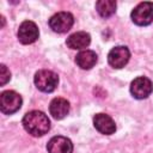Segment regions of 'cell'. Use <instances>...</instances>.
Wrapping results in <instances>:
<instances>
[{
    "instance_id": "2",
    "label": "cell",
    "mask_w": 153,
    "mask_h": 153,
    "mask_svg": "<svg viewBox=\"0 0 153 153\" xmlns=\"http://www.w3.org/2000/svg\"><path fill=\"white\" fill-rule=\"evenodd\" d=\"M33 82L36 87L42 92H53L59 84V76L55 72L49 69H41L33 76Z\"/></svg>"
},
{
    "instance_id": "5",
    "label": "cell",
    "mask_w": 153,
    "mask_h": 153,
    "mask_svg": "<svg viewBox=\"0 0 153 153\" xmlns=\"http://www.w3.org/2000/svg\"><path fill=\"white\" fill-rule=\"evenodd\" d=\"M74 24V17L69 12H57L49 19V26L57 33H65Z\"/></svg>"
},
{
    "instance_id": "12",
    "label": "cell",
    "mask_w": 153,
    "mask_h": 153,
    "mask_svg": "<svg viewBox=\"0 0 153 153\" xmlns=\"http://www.w3.org/2000/svg\"><path fill=\"white\" fill-rule=\"evenodd\" d=\"M69 103L65 98H54L49 105V112L55 120H62L69 112Z\"/></svg>"
},
{
    "instance_id": "6",
    "label": "cell",
    "mask_w": 153,
    "mask_h": 153,
    "mask_svg": "<svg viewBox=\"0 0 153 153\" xmlns=\"http://www.w3.org/2000/svg\"><path fill=\"white\" fill-rule=\"evenodd\" d=\"M153 91L152 81L146 76H137L130 84V93L136 99L147 98Z\"/></svg>"
},
{
    "instance_id": "8",
    "label": "cell",
    "mask_w": 153,
    "mask_h": 153,
    "mask_svg": "<svg viewBox=\"0 0 153 153\" xmlns=\"http://www.w3.org/2000/svg\"><path fill=\"white\" fill-rule=\"evenodd\" d=\"M18 39L20 43L23 44H31L33 43L38 36H39V31L37 25L31 22V20H25L19 25L18 29Z\"/></svg>"
},
{
    "instance_id": "10",
    "label": "cell",
    "mask_w": 153,
    "mask_h": 153,
    "mask_svg": "<svg viewBox=\"0 0 153 153\" xmlns=\"http://www.w3.org/2000/svg\"><path fill=\"white\" fill-rule=\"evenodd\" d=\"M93 126L94 128L104 134V135H111L116 131V124L114 122V120L106 115V114H97L93 117Z\"/></svg>"
},
{
    "instance_id": "4",
    "label": "cell",
    "mask_w": 153,
    "mask_h": 153,
    "mask_svg": "<svg viewBox=\"0 0 153 153\" xmlns=\"http://www.w3.org/2000/svg\"><path fill=\"white\" fill-rule=\"evenodd\" d=\"M131 20L140 26L149 25L153 22V2L143 1L140 2L133 11H131Z\"/></svg>"
},
{
    "instance_id": "9",
    "label": "cell",
    "mask_w": 153,
    "mask_h": 153,
    "mask_svg": "<svg viewBox=\"0 0 153 153\" xmlns=\"http://www.w3.org/2000/svg\"><path fill=\"white\" fill-rule=\"evenodd\" d=\"M47 149L49 153H72L73 143L66 136H54L49 140L47 145Z\"/></svg>"
},
{
    "instance_id": "7",
    "label": "cell",
    "mask_w": 153,
    "mask_h": 153,
    "mask_svg": "<svg viewBox=\"0 0 153 153\" xmlns=\"http://www.w3.org/2000/svg\"><path fill=\"white\" fill-rule=\"evenodd\" d=\"M130 57V51L127 47L124 45H117L115 48H112L109 54H108V62L111 67L120 69L123 68Z\"/></svg>"
},
{
    "instance_id": "13",
    "label": "cell",
    "mask_w": 153,
    "mask_h": 153,
    "mask_svg": "<svg viewBox=\"0 0 153 153\" xmlns=\"http://www.w3.org/2000/svg\"><path fill=\"white\" fill-rule=\"evenodd\" d=\"M75 63L81 69H91L97 63V54L93 50H81L75 56Z\"/></svg>"
},
{
    "instance_id": "14",
    "label": "cell",
    "mask_w": 153,
    "mask_h": 153,
    "mask_svg": "<svg viewBox=\"0 0 153 153\" xmlns=\"http://www.w3.org/2000/svg\"><path fill=\"white\" fill-rule=\"evenodd\" d=\"M96 10L100 17L109 18L116 11V1H114V0H99L96 2Z\"/></svg>"
},
{
    "instance_id": "1",
    "label": "cell",
    "mask_w": 153,
    "mask_h": 153,
    "mask_svg": "<svg viewBox=\"0 0 153 153\" xmlns=\"http://www.w3.org/2000/svg\"><path fill=\"white\" fill-rule=\"evenodd\" d=\"M23 127L32 136H42L49 131L50 121L44 112L38 110H32L24 115Z\"/></svg>"
},
{
    "instance_id": "15",
    "label": "cell",
    "mask_w": 153,
    "mask_h": 153,
    "mask_svg": "<svg viewBox=\"0 0 153 153\" xmlns=\"http://www.w3.org/2000/svg\"><path fill=\"white\" fill-rule=\"evenodd\" d=\"M0 69H1V72H0V84L5 85L11 79V73H10V71L7 69V67L5 65H1Z\"/></svg>"
},
{
    "instance_id": "11",
    "label": "cell",
    "mask_w": 153,
    "mask_h": 153,
    "mask_svg": "<svg viewBox=\"0 0 153 153\" xmlns=\"http://www.w3.org/2000/svg\"><path fill=\"white\" fill-rule=\"evenodd\" d=\"M90 43H91V36H90V33H87L85 31L74 32L66 41L67 47L71 49H75V50L85 49L90 45Z\"/></svg>"
},
{
    "instance_id": "3",
    "label": "cell",
    "mask_w": 153,
    "mask_h": 153,
    "mask_svg": "<svg viewBox=\"0 0 153 153\" xmlns=\"http://www.w3.org/2000/svg\"><path fill=\"white\" fill-rule=\"evenodd\" d=\"M23 99L19 93L14 91H4L0 94V110L2 114L12 115L17 112L22 106Z\"/></svg>"
}]
</instances>
